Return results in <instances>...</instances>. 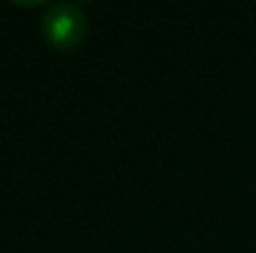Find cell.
<instances>
[{"mask_svg":"<svg viewBox=\"0 0 256 253\" xmlns=\"http://www.w3.org/2000/svg\"><path fill=\"white\" fill-rule=\"evenodd\" d=\"M42 40L55 50H75L82 45L87 35L85 10L70 0H55L45 5L40 17Z\"/></svg>","mask_w":256,"mask_h":253,"instance_id":"obj_1","label":"cell"}]
</instances>
